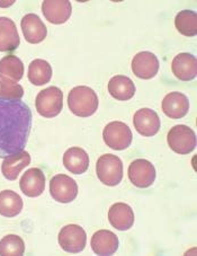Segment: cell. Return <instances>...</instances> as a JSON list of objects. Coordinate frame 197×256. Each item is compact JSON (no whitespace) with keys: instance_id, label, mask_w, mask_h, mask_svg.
I'll return each mask as SVG.
<instances>
[{"instance_id":"1","label":"cell","mask_w":197,"mask_h":256,"mask_svg":"<svg viewBox=\"0 0 197 256\" xmlns=\"http://www.w3.org/2000/svg\"><path fill=\"white\" fill-rule=\"evenodd\" d=\"M32 120V111L23 100L0 98V158L23 152Z\"/></svg>"},{"instance_id":"2","label":"cell","mask_w":197,"mask_h":256,"mask_svg":"<svg viewBox=\"0 0 197 256\" xmlns=\"http://www.w3.org/2000/svg\"><path fill=\"white\" fill-rule=\"evenodd\" d=\"M98 104V96L90 87L77 86L72 88L68 95L70 111L77 116H91L97 111Z\"/></svg>"},{"instance_id":"3","label":"cell","mask_w":197,"mask_h":256,"mask_svg":"<svg viewBox=\"0 0 197 256\" xmlns=\"http://www.w3.org/2000/svg\"><path fill=\"white\" fill-rule=\"evenodd\" d=\"M35 108L39 116L52 118L59 116L63 108V92L58 87L51 86L41 90L36 96Z\"/></svg>"},{"instance_id":"4","label":"cell","mask_w":197,"mask_h":256,"mask_svg":"<svg viewBox=\"0 0 197 256\" xmlns=\"http://www.w3.org/2000/svg\"><path fill=\"white\" fill-rule=\"evenodd\" d=\"M96 173L103 184L116 186L123 178V162L117 156L106 154L97 160Z\"/></svg>"},{"instance_id":"5","label":"cell","mask_w":197,"mask_h":256,"mask_svg":"<svg viewBox=\"0 0 197 256\" xmlns=\"http://www.w3.org/2000/svg\"><path fill=\"white\" fill-rule=\"evenodd\" d=\"M105 144L114 150H124L129 148L133 140L132 131L125 123L114 121L108 123L103 131Z\"/></svg>"},{"instance_id":"6","label":"cell","mask_w":197,"mask_h":256,"mask_svg":"<svg viewBox=\"0 0 197 256\" xmlns=\"http://www.w3.org/2000/svg\"><path fill=\"white\" fill-rule=\"evenodd\" d=\"M169 147L179 155H187L196 147V136L190 126L179 124L169 130L167 136Z\"/></svg>"},{"instance_id":"7","label":"cell","mask_w":197,"mask_h":256,"mask_svg":"<svg viewBox=\"0 0 197 256\" xmlns=\"http://www.w3.org/2000/svg\"><path fill=\"white\" fill-rule=\"evenodd\" d=\"M58 242L61 248L68 253H80L87 242L86 232L78 224H67L60 230Z\"/></svg>"},{"instance_id":"8","label":"cell","mask_w":197,"mask_h":256,"mask_svg":"<svg viewBox=\"0 0 197 256\" xmlns=\"http://www.w3.org/2000/svg\"><path fill=\"white\" fill-rule=\"evenodd\" d=\"M50 193L54 201L60 203L72 202L78 196L76 180L64 174H58L51 178Z\"/></svg>"},{"instance_id":"9","label":"cell","mask_w":197,"mask_h":256,"mask_svg":"<svg viewBox=\"0 0 197 256\" xmlns=\"http://www.w3.org/2000/svg\"><path fill=\"white\" fill-rule=\"evenodd\" d=\"M129 178L131 183L140 188H147L155 183L156 168L147 160H135L129 166Z\"/></svg>"},{"instance_id":"10","label":"cell","mask_w":197,"mask_h":256,"mask_svg":"<svg viewBox=\"0 0 197 256\" xmlns=\"http://www.w3.org/2000/svg\"><path fill=\"white\" fill-rule=\"evenodd\" d=\"M132 72L140 79H151L159 72V60L149 51L139 52L132 60Z\"/></svg>"},{"instance_id":"11","label":"cell","mask_w":197,"mask_h":256,"mask_svg":"<svg viewBox=\"0 0 197 256\" xmlns=\"http://www.w3.org/2000/svg\"><path fill=\"white\" fill-rule=\"evenodd\" d=\"M43 15L50 23L60 25L67 22L72 12L69 0H45L42 4Z\"/></svg>"},{"instance_id":"12","label":"cell","mask_w":197,"mask_h":256,"mask_svg":"<svg viewBox=\"0 0 197 256\" xmlns=\"http://www.w3.org/2000/svg\"><path fill=\"white\" fill-rule=\"evenodd\" d=\"M133 124L135 130L143 136H152L160 130L159 116L151 108H141L134 114Z\"/></svg>"},{"instance_id":"13","label":"cell","mask_w":197,"mask_h":256,"mask_svg":"<svg viewBox=\"0 0 197 256\" xmlns=\"http://www.w3.org/2000/svg\"><path fill=\"white\" fill-rule=\"evenodd\" d=\"M19 186L26 196H39L45 190V175L39 168H29L21 176Z\"/></svg>"},{"instance_id":"14","label":"cell","mask_w":197,"mask_h":256,"mask_svg":"<svg viewBox=\"0 0 197 256\" xmlns=\"http://www.w3.org/2000/svg\"><path fill=\"white\" fill-rule=\"evenodd\" d=\"M163 112L170 118H182L190 111V100L183 92H169L163 100Z\"/></svg>"},{"instance_id":"15","label":"cell","mask_w":197,"mask_h":256,"mask_svg":"<svg viewBox=\"0 0 197 256\" xmlns=\"http://www.w3.org/2000/svg\"><path fill=\"white\" fill-rule=\"evenodd\" d=\"M20 28L26 41L32 44L41 43L45 40L47 28L41 18L35 14L25 15L20 22Z\"/></svg>"},{"instance_id":"16","label":"cell","mask_w":197,"mask_h":256,"mask_svg":"<svg viewBox=\"0 0 197 256\" xmlns=\"http://www.w3.org/2000/svg\"><path fill=\"white\" fill-rule=\"evenodd\" d=\"M108 222L117 230H128L134 224V212L126 203H115L108 210Z\"/></svg>"},{"instance_id":"17","label":"cell","mask_w":197,"mask_h":256,"mask_svg":"<svg viewBox=\"0 0 197 256\" xmlns=\"http://www.w3.org/2000/svg\"><path fill=\"white\" fill-rule=\"evenodd\" d=\"M172 70L179 80H193L197 74V60L191 54H181L174 58Z\"/></svg>"},{"instance_id":"18","label":"cell","mask_w":197,"mask_h":256,"mask_svg":"<svg viewBox=\"0 0 197 256\" xmlns=\"http://www.w3.org/2000/svg\"><path fill=\"white\" fill-rule=\"evenodd\" d=\"M20 43L16 24L8 17H0V52L15 51Z\"/></svg>"},{"instance_id":"19","label":"cell","mask_w":197,"mask_h":256,"mask_svg":"<svg viewBox=\"0 0 197 256\" xmlns=\"http://www.w3.org/2000/svg\"><path fill=\"white\" fill-rule=\"evenodd\" d=\"M63 165L70 173L84 174L89 167V156L84 149L79 147L69 148L63 155Z\"/></svg>"},{"instance_id":"20","label":"cell","mask_w":197,"mask_h":256,"mask_svg":"<svg viewBox=\"0 0 197 256\" xmlns=\"http://www.w3.org/2000/svg\"><path fill=\"white\" fill-rule=\"evenodd\" d=\"M91 250L97 255H113L118 248V238L113 232L98 230L91 237Z\"/></svg>"},{"instance_id":"21","label":"cell","mask_w":197,"mask_h":256,"mask_svg":"<svg viewBox=\"0 0 197 256\" xmlns=\"http://www.w3.org/2000/svg\"><path fill=\"white\" fill-rule=\"evenodd\" d=\"M30 164V156L27 152H23L14 154L6 157L1 165V173L5 178L9 180H15L21 170Z\"/></svg>"},{"instance_id":"22","label":"cell","mask_w":197,"mask_h":256,"mask_svg":"<svg viewBox=\"0 0 197 256\" xmlns=\"http://www.w3.org/2000/svg\"><path fill=\"white\" fill-rule=\"evenodd\" d=\"M108 92L117 100H129L135 94V85L131 78L117 74L109 80Z\"/></svg>"},{"instance_id":"23","label":"cell","mask_w":197,"mask_h":256,"mask_svg":"<svg viewBox=\"0 0 197 256\" xmlns=\"http://www.w3.org/2000/svg\"><path fill=\"white\" fill-rule=\"evenodd\" d=\"M23 210V200L16 192L5 190L0 192V214L6 218L16 217Z\"/></svg>"},{"instance_id":"24","label":"cell","mask_w":197,"mask_h":256,"mask_svg":"<svg viewBox=\"0 0 197 256\" xmlns=\"http://www.w3.org/2000/svg\"><path fill=\"white\" fill-rule=\"evenodd\" d=\"M28 80L35 86H43L52 78V67L45 60H33L28 66Z\"/></svg>"},{"instance_id":"25","label":"cell","mask_w":197,"mask_h":256,"mask_svg":"<svg viewBox=\"0 0 197 256\" xmlns=\"http://www.w3.org/2000/svg\"><path fill=\"white\" fill-rule=\"evenodd\" d=\"M24 74V64L18 56H6L0 60V77L18 82Z\"/></svg>"},{"instance_id":"26","label":"cell","mask_w":197,"mask_h":256,"mask_svg":"<svg viewBox=\"0 0 197 256\" xmlns=\"http://www.w3.org/2000/svg\"><path fill=\"white\" fill-rule=\"evenodd\" d=\"M175 26L181 34L192 38L197 34V15L193 10L178 12L175 18Z\"/></svg>"},{"instance_id":"27","label":"cell","mask_w":197,"mask_h":256,"mask_svg":"<svg viewBox=\"0 0 197 256\" xmlns=\"http://www.w3.org/2000/svg\"><path fill=\"white\" fill-rule=\"evenodd\" d=\"M25 252V242L17 235H7L0 240V255L20 256Z\"/></svg>"},{"instance_id":"28","label":"cell","mask_w":197,"mask_h":256,"mask_svg":"<svg viewBox=\"0 0 197 256\" xmlns=\"http://www.w3.org/2000/svg\"><path fill=\"white\" fill-rule=\"evenodd\" d=\"M24 95V90L19 84L0 77V98L8 100H20Z\"/></svg>"}]
</instances>
